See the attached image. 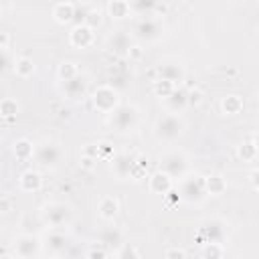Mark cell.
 Masks as SVG:
<instances>
[{"label":"cell","instance_id":"1","mask_svg":"<svg viewBox=\"0 0 259 259\" xmlns=\"http://www.w3.org/2000/svg\"><path fill=\"white\" fill-rule=\"evenodd\" d=\"M109 123L117 130V132H127L134 130L138 123V109L134 105H117L111 115H109Z\"/></svg>","mask_w":259,"mask_h":259},{"label":"cell","instance_id":"2","mask_svg":"<svg viewBox=\"0 0 259 259\" xmlns=\"http://www.w3.org/2000/svg\"><path fill=\"white\" fill-rule=\"evenodd\" d=\"M186 164V156L180 152H168L160 158V170L166 172L170 178H184Z\"/></svg>","mask_w":259,"mask_h":259},{"label":"cell","instance_id":"3","mask_svg":"<svg viewBox=\"0 0 259 259\" xmlns=\"http://www.w3.org/2000/svg\"><path fill=\"white\" fill-rule=\"evenodd\" d=\"M180 194L188 202L202 200L204 194H206V180L200 178V176H184V180L180 182Z\"/></svg>","mask_w":259,"mask_h":259},{"label":"cell","instance_id":"4","mask_svg":"<svg viewBox=\"0 0 259 259\" xmlns=\"http://www.w3.org/2000/svg\"><path fill=\"white\" fill-rule=\"evenodd\" d=\"M182 127H184L182 119L178 115L170 113V115H164V117L158 119V123H156V136L162 138V140H174V138H178L182 134Z\"/></svg>","mask_w":259,"mask_h":259},{"label":"cell","instance_id":"5","mask_svg":"<svg viewBox=\"0 0 259 259\" xmlns=\"http://www.w3.org/2000/svg\"><path fill=\"white\" fill-rule=\"evenodd\" d=\"M34 158H36V162H38L40 166H45V168H55V166L61 162V158H63V150H61L55 142H45V144H40V146L36 148Z\"/></svg>","mask_w":259,"mask_h":259},{"label":"cell","instance_id":"6","mask_svg":"<svg viewBox=\"0 0 259 259\" xmlns=\"http://www.w3.org/2000/svg\"><path fill=\"white\" fill-rule=\"evenodd\" d=\"M93 105L99 109V111H113L117 105H119V97H117V91L109 85H101L95 93H93Z\"/></svg>","mask_w":259,"mask_h":259},{"label":"cell","instance_id":"7","mask_svg":"<svg viewBox=\"0 0 259 259\" xmlns=\"http://www.w3.org/2000/svg\"><path fill=\"white\" fill-rule=\"evenodd\" d=\"M225 237V223L219 219H210L202 223L198 231V241L200 243H221Z\"/></svg>","mask_w":259,"mask_h":259},{"label":"cell","instance_id":"8","mask_svg":"<svg viewBox=\"0 0 259 259\" xmlns=\"http://www.w3.org/2000/svg\"><path fill=\"white\" fill-rule=\"evenodd\" d=\"M42 217L51 227H61L71 219V210L61 202H51L42 208Z\"/></svg>","mask_w":259,"mask_h":259},{"label":"cell","instance_id":"9","mask_svg":"<svg viewBox=\"0 0 259 259\" xmlns=\"http://www.w3.org/2000/svg\"><path fill=\"white\" fill-rule=\"evenodd\" d=\"M134 32H136V36L142 38V40H156V38L162 34V24H160L158 20L150 18V16H144V18L136 24Z\"/></svg>","mask_w":259,"mask_h":259},{"label":"cell","instance_id":"10","mask_svg":"<svg viewBox=\"0 0 259 259\" xmlns=\"http://www.w3.org/2000/svg\"><path fill=\"white\" fill-rule=\"evenodd\" d=\"M136 158H138V156H134V154H127V152L113 156V158H111V162H113V164H111V168H113L115 176H117V178H125V176H132V170H134Z\"/></svg>","mask_w":259,"mask_h":259},{"label":"cell","instance_id":"11","mask_svg":"<svg viewBox=\"0 0 259 259\" xmlns=\"http://www.w3.org/2000/svg\"><path fill=\"white\" fill-rule=\"evenodd\" d=\"M14 253H16V257H20V259H28V257L38 255V241H36V237H32V235H22L20 239H16V243H14Z\"/></svg>","mask_w":259,"mask_h":259},{"label":"cell","instance_id":"12","mask_svg":"<svg viewBox=\"0 0 259 259\" xmlns=\"http://www.w3.org/2000/svg\"><path fill=\"white\" fill-rule=\"evenodd\" d=\"M71 45L73 47H79V49H85L93 42V28L87 26V24H77L73 30H71Z\"/></svg>","mask_w":259,"mask_h":259},{"label":"cell","instance_id":"13","mask_svg":"<svg viewBox=\"0 0 259 259\" xmlns=\"http://www.w3.org/2000/svg\"><path fill=\"white\" fill-rule=\"evenodd\" d=\"M107 47H109V51L111 53H115V55H130V34L127 32H123V30H117V32H113L109 38H107Z\"/></svg>","mask_w":259,"mask_h":259},{"label":"cell","instance_id":"14","mask_svg":"<svg viewBox=\"0 0 259 259\" xmlns=\"http://www.w3.org/2000/svg\"><path fill=\"white\" fill-rule=\"evenodd\" d=\"M158 73H160V79L172 81L174 85L184 79V69H182L178 63H162V65L158 67Z\"/></svg>","mask_w":259,"mask_h":259},{"label":"cell","instance_id":"15","mask_svg":"<svg viewBox=\"0 0 259 259\" xmlns=\"http://www.w3.org/2000/svg\"><path fill=\"white\" fill-rule=\"evenodd\" d=\"M170 188H172V178H170L166 172L158 170V172H154V174L150 176V190H152V192H156V194H166Z\"/></svg>","mask_w":259,"mask_h":259},{"label":"cell","instance_id":"16","mask_svg":"<svg viewBox=\"0 0 259 259\" xmlns=\"http://www.w3.org/2000/svg\"><path fill=\"white\" fill-rule=\"evenodd\" d=\"M85 89H87V81H85L83 77H79V75H75V77L63 81V91H65L71 99L81 97V95L85 93Z\"/></svg>","mask_w":259,"mask_h":259},{"label":"cell","instance_id":"17","mask_svg":"<svg viewBox=\"0 0 259 259\" xmlns=\"http://www.w3.org/2000/svg\"><path fill=\"white\" fill-rule=\"evenodd\" d=\"M75 14H77V8H75V4H71V2H61V4H57L55 10H53L55 20L61 22V24H67V22L75 20Z\"/></svg>","mask_w":259,"mask_h":259},{"label":"cell","instance_id":"18","mask_svg":"<svg viewBox=\"0 0 259 259\" xmlns=\"http://www.w3.org/2000/svg\"><path fill=\"white\" fill-rule=\"evenodd\" d=\"M166 99H168V105L172 111H182L188 105V91H184L182 87H174V91Z\"/></svg>","mask_w":259,"mask_h":259},{"label":"cell","instance_id":"19","mask_svg":"<svg viewBox=\"0 0 259 259\" xmlns=\"http://www.w3.org/2000/svg\"><path fill=\"white\" fill-rule=\"evenodd\" d=\"M40 174L38 172H34V170H28V172H24L22 176H20V188L22 190H26V192H34V190H38L40 188Z\"/></svg>","mask_w":259,"mask_h":259},{"label":"cell","instance_id":"20","mask_svg":"<svg viewBox=\"0 0 259 259\" xmlns=\"http://www.w3.org/2000/svg\"><path fill=\"white\" fill-rule=\"evenodd\" d=\"M45 243H47V249H49V251H53V253H59V251H63V249H65V245H67V239H65V235H63V233H57V231H53V233H49V235H47Z\"/></svg>","mask_w":259,"mask_h":259},{"label":"cell","instance_id":"21","mask_svg":"<svg viewBox=\"0 0 259 259\" xmlns=\"http://www.w3.org/2000/svg\"><path fill=\"white\" fill-rule=\"evenodd\" d=\"M221 107H223V111H225L227 115H235V113H239V111L243 109V99H241L239 95H227V97L223 99Z\"/></svg>","mask_w":259,"mask_h":259},{"label":"cell","instance_id":"22","mask_svg":"<svg viewBox=\"0 0 259 259\" xmlns=\"http://www.w3.org/2000/svg\"><path fill=\"white\" fill-rule=\"evenodd\" d=\"M107 10H109L111 18H125L132 8H130V2L127 0H111L109 6H107Z\"/></svg>","mask_w":259,"mask_h":259},{"label":"cell","instance_id":"23","mask_svg":"<svg viewBox=\"0 0 259 259\" xmlns=\"http://www.w3.org/2000/svg\"><path fill=\"white\" fill-rule=\"evenodd\" d=\"M117 200L115 198H111V196H105L101 202H99V214L103 217V219H113L115 214H117Z\"/></svg>","mask_w":259,"mask_h":259},{"label":"cell","instance_id":"24","mask_svg":"<svg viewBox=\"0 0 259 259\" xmlns=\"http://www.w3.org/2000/svg\"><path fill=\"white\" fill-rule=\"evenodd\" d=\"M127 2H130V8L138 14H142V16L150 14L158 4V0H127Z\"/></svg>","mask_w":259,"mask_h":259},{"label":"cell","instance_id":"25","mask_svg":"<svg viewBox=\"0 0 259 259\" xmlns=\"http://www.w3.org/2000/svg\"><path fill=\"white\" fill-rule=\"evenodd\" d=\"M227 188V182L223 180V176H208L206 178V192L208 194H223Z\"/></svg>","mask_w":259,"mask_h":259},{"label":"cell","instance_id":"26","mask_svg":"<svg viewBox=\"0 0 259 259\" xmlns=\"http://www.w3.org/2000/svg\"><path fill=\"white\" fill-rule=\"evenodd\" d=\"M14 156L16 158H20V160H26V158H30L32 156V144L28 142V140H18V142H14Z\"/></svg>","mask_w":259,"mask_h":259},{"label":"cell","instance_id":"27","mask_svg":"<svg viewBox=\"0 0 259 259\" xmlns=\"http://www.w3.org/2000/svg\"><path fill=\"white\" fill-rule=\"evenodd\" d=\"M101 243L107 245V247H113V245H121V233L115 229V227H109L101 233Z\"/></svg>","mask_w":259,"mask_h":259},{"label":"cell","instance_id":"28","mask_svg":"<svg viewBox=\"0 0 259 259\" xmlns=\"http://www.w3.org/2000/svg\"><path fill=\"white\" fill-rule=\"evenodd\" d=\"M14 73L18 75V77H30L32 73H34V65H32V61L30 59H18L16 63H14Z\"/></svg>","mask_w":259,"mask_h":259},{"label":"cell","instance_id":"29","mask_svg":"<svg viewBox=\"0 0 259 259\" xmlns=\"http://www.w3.org/2000/svg\"><path fill=\"white\" fill-rule=\"evenodd\" d=\"M174 87H176V85H174L172 81H166V79H158V81L154 83V93H156L158 97H164V99H166V97H168V95L174 91Z\"/></svg>","mask_w":259,"mask_h":259},{"label":"cell","instance_id":"30","mask_svg":"<svg viewBox=\"0 0 259 259\" xmlns=\"http://www.w3.org/2000/svg\"><path fill=\"white\" fill-rule=\"evenodd\" d=\"M257 152H259V150H257V146H255L253 142H245V144L239 146V156H241L243 160H247V162L253 160V158L257 156Z\"/></svg>","mask_w":259,"mask_h":259},{"label":"cell","instance_id":"31","mask_svg":"<svg viewBox=\"0 0 259 259\" xmlns=\"http://www.w3.org/2000/svg\"><path fill=\"white\" fill-rule=\"evenodd\" d=\"M225 251L221 247V243H204V249H202V257H223Z\"/></svg>","mask_w":259,"mask_h":259},{"label":"cell","instance_id":"32","mask_svg":"<svg viewBox=\"0 0 259 259\" xmlns=\"http://www.w3.org/2000/svg\"><path fill=\"white\" fill-rule=\"evenodd\" d=\"M75 75H79L77 73V67H75V63H63L61 67H59V77L63 79V81H67V79H71V77H75Z\"/></svg>","mask_w":259,"mask_h":259},{"label":"cell","instance_id":"33","mask_svg":"<svg viewBox=\"0 0 259 259\" xmlns=\"http://www.w3.org/2000/svg\"><path fill=\"white\" fill-rule=\"evenodd\" d=\"M99 22H101V12H99V10H87V12H85L83 24H87V26L95 28V26H97Z\"/></svg>","mask_w":259,"mask_h":259},{"label":"cell","instance_id":"34","mask_svg":"<svg viewBox=\"0 0 259 259\" xmlns=\"http://www.w3.org/2000/svg\"><path fill=\"white\" fill-rule=\"evenodd\" d=\"M0 111H2L4 117H10V115H16L18 105H16V101H12V99H4V101L0 103Z\"/></svg>","mask_w":259,"mask_h":259},{"label":"cell","instance_id":"35","mask_svg":"<svg viewBox=\"0 0 259 259\" xmlns=\"http://www.w3.org/2000/svg\"><path fill=\"white\" fill-rule=\"evenodd\" d=\"M200 101H202V93L198 89H194V91L188 93V105H198Z\"/></svg>","mask_w":259,"mask_h":259},{"label":"cell","instance_id":"36","mask_svg":"<svg viewBox=\"0 0 259 259\" xmlns=\"http://www.w3.org/2000/svg\"><path fill=\"white\" fill-rule=\"evenodd\" d=\"M138 255H140V253H138L134 247H127V245L117 253V257H138Z\"/></svg>","mask_w":259,"mask_h":259},{"label":"cell","instance_id":"37","mask_svg":"<svg viewBox=\"0 0 259 259\" xmlns=\"http://www.w3.org/2000/svg\"><path fill=\"white\" fill-rule=\"evenodd\" d=\"M251 184H253L255 190H259V168L251 172Z\"/></svg>","mask_w":259,"mask_h":259},{"label":"cell","instance_id":"38","mask_svg":"<svg viewBox=\"0 0 259 259\" xmlns=\"http://www.w3.org/2000/svg\"><path fill=\"white\" fill-rule=\"evenodd\" d=\"M184 255H186V253H184V251H180V249H172V251H166V257H178V259H180V257H184Z\"/></svg>","mask_w":259,"mask_h":259},{"label":"cell","instance_id":"39","mask_svg":"<svg viewBox=\"0 0 259 259\" xmlns=\"http://www.w3.org/2000/svg\"><path fill=\"white\" fill-rule=\"evenodd\" d=\"M107 253L105 251H97V249H91L89 253H87V257H105Z\"/></svg>","mask_w":259,"mask_h":259},{"label":"cell","instance_id":"40","mask_svg":"<svg viewBox=\"0 0 259 259\" xmlns=\"http://www.w3.org/2000/svg\"><path fill=\"white\" fill-rule=\"evenodd\" d=\"M81 162H83V166H85V168H91V166H93V158H91V156H85Z\"/></svg>","mask_w":259,"mask_h":259},{"label":"cell","instance_id":"41","mask_svg":"<svg viewBox=\"0 0 259 259\" xmlns=\"http://www.w3.org/2000/svg\"><path fill=\"white\" fill-rule=\"evenodd\" d=\"M6 210H8V200L2 198V212H6Z\"/></svg>","mask_w":259,"mask_h":259},{"label":"cell","instance_id":"42","mask_svg":"<svg viewBox=\"0 0 259 259\" xmlns=\"http://www.w3.org/2000/svg\"><path fill=\"white\" fill-rule=\"evenodd\" d=\"M253 144L257 146V150H259V134H255V138H253Z\"/></svg>","mask_w":259,"mask_h":259}]
</instances>
